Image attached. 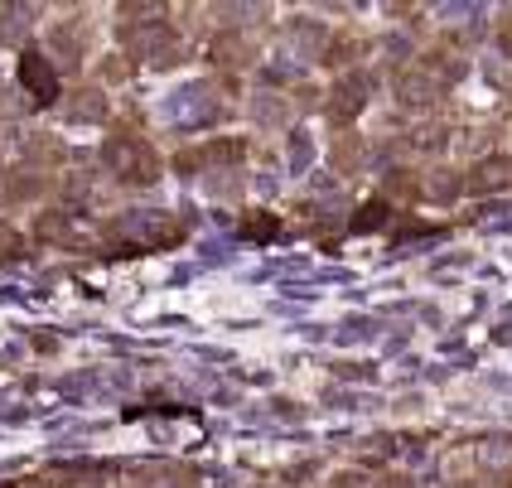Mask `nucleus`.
<instances>
[{
    "mask_svg": "<svg viewBox=\"0 0 512 488\" xmlns=\"http://www.w3.org/2000/svg\"><path fill=\"white\" fill-rule=\"evenodd\" d=\"M25 78L39 87V97H44V102L54 97V78H49V68H39V58H34V54L25 58Z\"/></svg>",
    "mask_w": 512,
    "mask_h": 488,
    "instance_id": "obj_1",
    "label": "nucleus"
}]
</instances>
